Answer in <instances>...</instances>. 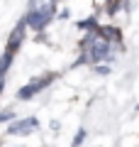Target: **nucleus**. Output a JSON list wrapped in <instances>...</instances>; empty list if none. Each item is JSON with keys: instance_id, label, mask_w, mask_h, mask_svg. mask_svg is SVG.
Returning a JSON list of instances; mask_svg holds the SVG:
<instances>
[{"instance_id": "obj_6", "label": "nucleus", "mask_w": 139, "mask_h": 147, "mask_svg": "<svg viewBox=\"0 0 139 147\" xmlns=\"http://www.w3.org/2000/svg\"><path fill=\"white\" fill-rule=\"evenodd\" d=\"M83 137H86V132H83V130H78L76 140H73V147H78V145H81V142H83Z\"/></svg>"}, {"instance_id": "obj_2", "label": "nucleus", "mask_w": 139, "mask_h": 147, "mask_svg": "<svg viewBox=\"0 0 139 147\" xmlns=\"http://www.w3.org/2000/svg\"><path fill=\"white\" fill-rule=\"evenodd\" d=\"M54 79H56V74H46V76H41V79H34L32 84L22 86V88L17 91V98H20V100H27V98H32V96H37L41 88H46V86L51 84Z\"/></svg>"}, {"instance_id": "obj_1", "label": "nucleus", "mask_w": 139, "mask_h": 147, "mask_svg": "<svg viewBox=\"0 0 139 147\" xmlns=\"http://www.w3.org/2000/svg\"><path fill=\"white\" fill-rule=\"evenodd\" d=\"M56 0H29V12H27V25L34 32H41L54 20Z\"/></svg>"}, {"instance_id": "obj_4", "label": "nucleus", "mask_w": 139, "mask_h": 147, "mask_svg": "<svg viewBox=\"0 0 139 147\" xmlns=\"http://www.w3.org/2000/svg\"><path fill=\"white\" fill-rule=\"evenodd\" d=\"M25 27H27V20H22L20 25L12 30V34H10V39H7V49L5 52H10V54H15L17 49H20V44H22V39H25Z\"/></svg>"}, {"instance_id": "obj_7", "label": "nucleus", "mask_w": 139, "mask_h": 147, "mask_svg": "<svg viewBox=\"0 0 139 147\" xmlns=\"http://www.w3.org/2000/svg\"><path fill=\"white\" fill-rule=\"evenodd\" d=\"M7 118H12V110H3V113H0V123H5Z\"/></svg>"}, {"instance_id": "obj_3", "label": "nucleus", "mask_w": 139, "mask_h": 147, "mask_svg": "<svg viewBox=\"0 0 139 147\" xmlns=\"http://www.w3.org/2000/svg\"><path fill=\"white\" fill-rule=\"evenodd\" d=\"M37 127H39L37 118H25V120L10 125V127H7V132H10V135H29V132H34Z\"/></svg>"}, {"instance_id": "obj_5", "label": "nucleus", "mask_w": 139, "mask_h": 147, "mask_svg": "<svg viewBox=\"0 0 139 147\" xmlns=\"http://www.w3.org/2000/svg\"><path fill=\"white\" fill-rule=\"evenodd\" d=\"M12 57H15V54H10V52H5L0 57V91H3V79H5L7 69H10V64H12Z\"/></svg>"}]
</instances>
